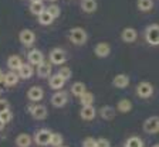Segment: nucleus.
I'll return each instance as SVG.
<instances>
[{
  "label": "nucleus",
  "mask_w": 159,
  "mask_h": 147,
  "mask_svg": "<svg viewBox=\"0 0 159 147\" xmlns=\"http://www.w3.org/2000/svg\"><path fill=\"white\" fill-rule=\"evenodd\" d=\"M78 99H80L81 106H91V105L94 103V95L88 91H85L81 96H78Z\"/></svg>",
  "instance_id": "obj_29"
},
{
  "label": "nucleus",
  "mask_w": 159,
  "mask_h": 147,
  "mask_svg": "<svg viewBox=\"0 0 159 147\" xmlns=\"http://www.w3.org/2000/svg\"><path fill=\"white\" fill-rule=\"evenodd\" d=\"M4 126H6V123H4V122L2 120V119H0V132H2V130L4 129Z\"/></svg>",
  "instance_id": "obj_39"
},
{
  "label": "nucleus",
  "mask_w": 159,
  "mask_h": 147,
  "mask_svg": "<svg viewBox=\"0 0 159 147\" xmlns=\"http://www.w3.org/2000/svg\"><path fill=\"white\" fill-rule=\"evenodd\" d=\"M51 133L53 132L50 130V129H39L36 130L34 133V143L40 147H46V146H50V137H51Z\"/></svg>",
  "instance_id": "obj_4"
},
{
  "label": "nucleus",
  "mask_w": 159,
  "mask_h": 147,
  "mask_svg": "<svg viewBox=\"0 0 159 147\" xmlns=\"http://www.w3.org/2000/svg\"><path fill=\"white\" fill-rule=\"evenodd\" d=\"M97 7H98V3L97 0H81V10L87 14H91L94 11H97Z\"/></svg>",
  "instance_id": "obj_22"
},
{
  "label": "nucleus",
  "mask_w": 159,
  "mask_h": 147,
  "mask_svg": "<svg viewBox=\"0 0 159 147\" xmlns=\"http://www.w3.org/2000/svg\"><path fill=\"white\" fill-rule=\"evenodd\" d=\"M0 119L4 122V123H10V122L13 120V113L10 112V109L9 110H6V112H3V113H0Z\"/></svg>",
  "instance_id": "obj_35"
},
{
  "label": "nucleus",
  "mask_w": 159,
  "mask_h": 147,
  "mask_svg": "<svg viewBox=\"0 0 159 147\" xmlns=\"http://www.w3.org/2000/svg\"><path fill=\"white\" fill-rule=\"evenodd\" d=\"M85 91H87V86H85L84 82L77 81V82H74L73 85H71V93H73L74 96H77V98L83 95Z\"/></svg>",
  "instance_id": "obj_26"
},
{
  "label": "nucleus",
  "mask_w": 159,
  "mask_h": 147,
  "mask_svg": "<svg viewBox=\"0 0 159 147\" xmlns=\"http://www.w3.org/2000/svg\"><path fill=\"white\" fill-rule=\"evenodd\" d=\"M136 7L139 11H151L153 9V0H136Z\"/></svg>",
  "instance_id": "obj_28"
},
{
  "label": "nucleus",
  "mask_w": 159,
  "mask_h": 147,
  "mask_svg": "<svg viewBox=\"0 0 159 147\" xmlns=\"http://www.w3.org/2000/svg\"><path fill=\"white\" fill-rule=\"evenodd\" d=\"M60 147H67V146H60Z\"/></svg>",
  "instance_id": "obj_43"
},
{
  "label": "nucleus",
  "mask_w": 159,
  "mask_h": 147,
  "mask_svg": "<svg viewBox=\"0 0 159 147\" xmlns=\"http://www.w3.org/2000/svg\"><path fill=\"white\" fill-rule=\"evenodd\" d=\"M145 40L149 45H159V24H149L145 28Z\"/></svg>",
  "instance_id": "obj_3"
},
{
  "label": "nucleus",
  "mask_w": 159,
  "mask_h": 147,
  "mask_svg": "<svg viewBox=\"0 0 159 147\" xmlns=\"http://www.w3.org/2000/svg\"><path fill=\"white\" fill-rule=\"evenodd\" d=\"M129 81H131V79H129V76L126 75V74H118V75L114 76L112 85L118 89H125L126 86L129 85Z\"/></svg>",
  "instance_id": "obj_17"
},
{
  "label": "nucleus",
  "mask_w": 159,
  "mask_h": 147,
  "mask_svg": "<svg viewBox=\"0 0 159 147\" xmlns=\"http://www.w3.org/2000/svg\"><path fill=\"white\" fill-rule=\"evenodd\" d=\"M67 102H68V95H67V92H64L63 89L57 91L51 96V105H53L54 108H63V106H66Z\"/></svg>",
  "instance_id": "obj_9"
},
{
  "label": "nucleus",
  "mask_w": 159,
  "mask_h": 147,
  "mask_svg": "<svg viewBox=\"0 0 159 147\" xmlns=\"http://www.w3.org/2000/svg\"><path fill=\"white\" fill-rule=\"evenodd\" d=\"M44 10H46V6L43 4V2H31V4H30V13L34 16H39Z\"/></svg>",
  "instance_id": "obj_30"
},
{
  "label": "nucleus",
  "mask_w": 159,
  "mask_h": 147,
  "mask_svg": "<svg viewBox=\"0 0 159 147\" xmlns=\"http://www.w3.org/2000/svg\"><path fill=\"white\" fill-rule=\"evenodd\" d=\"M143 146H145V143L139 136H131L124 143V147H143Z\"/></svg>",
  "instance_id": "obj_25"
},
{
  "label": "nucleus",
  "mask_w": 159,
  "mask_h": 147,
  "mask_svg": "<svg viewBox=\"0 0 159 147\" xmlns=\"http://www.w3.org/2000/svg\"><path fill=\"white\" fill-rule=\"evenodd\" d=\"M81 147H97V139L88 136V137H85L83 140V143H81Z\"/></svg>",
  "instance_id": "obj_34"
},
{
  "label": "nucleus",
  "mask_w": 159,
  "mask_h": 147,
  "mask_svg": "<svg viewBox=\"0 0 159 147\" xmlns=\"http://www.w3.org/2000/svg\"><path fill=\"white\" fill-rule=\"evenodd\" d=\"M58 75H61L66 81H68L70 78H71V75H73V71H71V68H68V67H61V68L58 69V72H57Z\"/></svg>",
  "instance_id": "obj_32"
},
{
  "label": "nucleus",
  "mask_w": 159,
  "mask_h": 147,
  "mask_svg": "<svg viewBox=\"0 0 159 147\" xmlns=\"http://www.w3.org/2000/svg\"><path fill=\"white\" fill-rule=\"evenodd\" d=\"M3 79H4V72L0 69V84H3Z\"/></svg>",
  "instance_id": "obj_38"
},
{
  "label": "nucleus",
  "mask_w": 159,
  "mask_h": 147,
  "mask_svg": "<svg viewBox=\"0 0 159 147\" xmlns=\"http://www.w3.org/2000/svg\"><path fill=\"white\" fill-rule=\"evenodd\" d=\"M152 147H159V144H155V146H152Z\"/></svg>",
  "instance_id": "obj_42"
},
{
  "label": "nucleus",
  "mask_w": 159,
  "mask_h": 147,
  "mask_svg": "<svg viewBox=\"0 0 159 147\" xmlns=\"http://www.w3.org/2000/svg\"><path fill=\"white\" fill-rule=\"evenodd\" d=\"M20 78H19V74H17L16 71H9L4 74V85L9 86V88H11V86H16L17 84H19Z\"/></svg>",
  "instance_id": "obj_18"
},
{
  "label": "nucleus",
  "mask_w": 159,
  "mask_h": 147,
  "mask_svg": "<svg viewBox=\"0 0 159 147\" xmlns=\"http://www.w3.org/2000/svg\"><path fill=\"white\" fill-rule=\"evenodd\" d=\"M19 40L24 47H31L36 43V34H34V31H31V30L24 28L19 33Z\"/></svg>",
  "instance_id": "obj_8"
},
{
  "label": "nucleus",
  "mask_w": 159,
  "mask_h": 147,
  "mask_svg": "<svg viewBox=\"0 0 159 147\" xmlns=\"http://www.w3.org/2000/svg\"><path fill=\"white\" fill-rule=\"evenodd\" d=\"M9 109H10L9 101H6V99H0V113H3V112L9 110Z\"/></svg>",
  "instance_id": "obj_37"
},
{
  "label": "nucleus",
  "mask_w": 159,
  "mask_h": 147,
  "mask_svg": "<svg viewBox=\"0 0 159 147\" xmlns=\"http://www.w3.org/2000/svg\"><path fill=\"white\" fill-rule=\"evenodd\" d=\"M66 61H67V54L63 48L56 47V48H53L50 51V62L53 65H61Z\"/></svg>",
  "instance_id": "obj_7"
},
{
  "label": "nucleus",
  "mask_w": 159,
  "mask_h": 147,
  "mask_svg": "<svg viewBox=\"0 0 159 147\" xmlns=\"http://www.w3.org/2000/svg\"><path fill=\"white\" fill-rule=\"evenodd\" d=\"M121 38H122L124 43H134V41H136V38H138V33H136V30L134 28V27H125V28L122 30V33H121Z\"/></svg>",
  "instance_id": "obj_12"
},
{
  "label": "nucleus",
  "mask_w": 159,
  "mask_h": 147,
  "mask_svg": "<svg viewBox=\"0 0 159 147\" xmlns=\"http://www.w3.org/2000/svg\"><path fill=\"white\" fill-rule=\"evenodd\" d=\"M64 143V137L60 133H51V137H50V146L51 147H60L63 146Z\"/></svg>",
  "instance_id": "obj_31"
},
{
  "label": "nucleus",
  "mask_w": 159,
  "mask_h": 147,
  "mask_svg": "<svg viewBox=\"0 0 159 147\" xmlns=\"http://www.w3.org/2000/svg\"><path fill=\"white\" fill-rule=\"evenodd\" d=\"M95 115H97V110L93 105H91V106H81V109H80V118L85 122L94 120Z\"/></svg>",
  "instance_id": "obj_13"
},
{
  "label": "nucleus",
  "mask_w": 159,
  "mask_h": 147,
  "mask_svg": "<svg viewBox=\"0 0 159 147\" xmlns=\"http://www.w3.org/2000/svg\"><path fill=\"white\" fill-rule=\"evenodd\" d=\"M115 113H116V109L112 108V106H102V108L99 109V116L104 119V120H112L115 118Z\"/></svg>",
  "instance_id": "obj_20"
},
{
  "label": "nucleus",
  "mask_w": 159,
  "mask_h": 147,
  "mask_svg": "<svg viewBox=\"0 0 159 147\" xmlns=\"http://www.w3.org/2000/svg\"><path fill=\"white\" fill-rule=\"evenodd\" d=\"M27 112H29V113L33 116V119H36V120H44V119L47 118V115H48V110H47L46 106H44V105H39V103H36V102H33V103H30L29 106H27Z\"/></svg>",
  "instance_id": "obj_2"
},
{
  "label": "nucleus",
  "mask_w": 159,
  "mask_h": 147,
  "mask_svg": "<svg viewBox=\"0 0 159 147\" xmlns=\"http://www.w3.org/2000/svg\"><path fill=\"white\" fill-rule=\"evenodd\" d=\"M48 2H51V3H53V2H57V0H48Z\"/></svg>",
  "instance_id": "obj_41"
},
{
  "label": "nucleus",
  "mask_w": 159,
  "mask_h": 147,
  "mask_svg": "<svg viewBox=\"0 0 159 147\" xmlns=\"http://www.w3.org/2000/svg\"><path fill=\"white\" fill-rule=\"evenodd\" d=\"M37 20H39V23L41 24V26H50L56 19H54L47 10H44L43 13H40L39 16H37Z\"/></svg>",
  "instance_id": "obj_27"
},
{
  "label": "nucleus",
  "mask_w": 159,
  "mask_h": 147,
  "mask_svg": "<svg viewBox=\"0 0 159 147\" xmlns=\"http://www.w3.org/2000/svg\"><path fill=\"white\" fill-rule=\"evenodd\" d=\"M66 82H67V81L63 78V76L58 75V74H56V75H51V76H50L48 85H50V88L54 89V91H60V89L64 88Z\"/></svg>",
  "instance_id": "obj_16"
},
{
  "label": "nucleus",
  "mask_w": 159,
  "mask_h": 147,
  "mask_svg": "<svg viewBox=\"0 0 159 147\" xmlns=\"http://www.w3.org/2000/svg\"><path fill=\"white\" fill-rule=\"evenodd\" d=\"M152 93H153V85L151 84V82L142 81L136 85V95H138L139 98L148 99V98L152 96Z\"/></svg>",
  "instance_id": "obj_6"
},
{
  "label": "nucleus",
  "mask_w": 159,
  "mask_h": 147,
  "mask_svg": "<svg viewBox=\"0 0 159 147\" xmlns=\"http://www.w3.org/2000/svg\"><path fill=\"white\" fill-rule=\"evenodd\" d=\"M14 143H16L17 147H30L31 143H33V139H31V136L27 133H20L16 137Z\"/></svg>",
  "instance_id": "obj_21"
},
{
  "label": "nucleus",
  "mask_w": 159,
  "mask_h": 147,
  "mask_svg": "<svg viewBox=\"0 0 159 147\" xmlns=\"http://www.w3.org/2000/svg\"><path fill=\"white\" fill-rule=\"evenodd\" d=\"M31 2H43V0H31Z\"/></svg>",
  "instance_id": "obj_40"
},
{
  "label": "nucleus",
  "mask_w": 159,
  "mask_h": 147,
  "mask_svg": "<svg viewBox=\"0 0 159 147\" xmlns=\"http://www.w3.org/2000/svg\"><path fill=\"white\" fill-rule=\"evenodd\" d=\"M94 54L98 58H107L111 54V45L108 43H98L94 47Z\"/></svg>",
  "instance_id": "obj_14"
},
{
  "label": "nucleus",
  "mask_w": 159,
  "mask_h": 147,
  "mask_svg": "<svg viewBox=\"0 0 159 147\" xmlns=\"http://www.w3.org/2000/svg\"><path fill=\"white\" fill-rule=\"evenodd\" d=\"M17 74H19V78L20 79H30L31 76L34 75L33 65H31V64H23V65L19 68Z\"/></svg>",
  "instance_id": "obj_19"
},
{
  "label": "nucleus",
  "mask_w": 159,
  "mask_h": 147,
  "mask_svg": "<svg viewBox=\"0 0 159 147\" xmlns=\"http://www.w3.org/2000/svg\"><path fill=\"white\" fill-rule=\"evenodd\" d=\"M46 10L54 17V19H57V17L60 16V13H61V11H60V7L57 6V4H50L48 7H46Z\"/></svg>",
  "instance_id": "obj_33"
},
{
  "label": "nucleus",
  "mask_w": 159,
  "mask_h": 147,
  "mask_svg": "<svg viewBox=\"0 0 159 147\" xmlns=\"http://www.w3.org/2000/svg\"><path fill=\"white\" fill-rule=\"evenodd\" d=\"M27 59H29V64H31V65H39V64H41V62L44 61V55L43 52L40 51V50L34 48L31 50V51L29 52V55H27Z\"/></svg>",
  "instance_id": "obj_15"
},
{
  "label": "nucleus",
  "mask_w": 159,
  "mask_h": 147,
  "mask_svg": "<svg viewBox=\"0 0 159 147\" xmlns=\"http://www.w3.org/2000/svg\"><path fill=\"white\" fill-rule=\"evenodd\" d=\"M116 110L119 113H128V112L132 110V102L129 99H121L116 103Z\"/></svg>",
  "instance_id": "obj_24"
},
{
  "label": "nucleus",
  "mask_w": 159,
  "mask_h": 147,
  "mask_svg": "<svg viewBox=\"0 0 159 147\" xmlns=\"http://www.w3.org/2000/svg\"><path fill=\"white\" fill-rule=\"evenodd\" d=\"M142 129L148 134H156L159 133V116H151L145 119L142 124Z\"/></svg>",
  "instance_id": "obj_5"
},
{
  "label": "nucleus",
  "mask_w": 159,
  "mask_h": 147,
  "mask_svg": "<svg viewBox=\"0 0 159 147\" xmlns=\"http://www.w3.org/2000/svg\"><path fill=\"white\" fill-rule=\"evenodd\" d=\"M51 72H53V65L50 64V62H46L43 61L41 64H39L36 68V74L39 78L44 79V78H48L51 75Z\"/></svg>",
  "instance_id": "obj_10"
},
{
  "label": "nucleus",
  "mask_w": 159,
  "mask_h": 147,
  "mask_svg": "<svg viewBox=\"0 0 159 147\" xmlns=\"http://www.w3.org/2000/svg\"><path fill=\"white\" fill-rule=\"evenodd\" d=\"M68 38L74 45H84L88 40V34L83 27H73L68 33Z\"/></svg>",
  "instance_id": "obj_1"
},
{
  "label": "nucleus",
  "mask_w": 159,
  "mask_h": 147,
  "mask_svg": "<svg viewBox=\"0 0 159 147\" xmlns=\"http://www.w3.org/2000/svg\"><path fill=\"white\" fill-rule=\"evenodd\" d=\"M27 98H29V101L39 103V102L43 101V98H44V91L40 88V86H31V88L27 91Z\"/></svg>",
  "instance_id": "obj_11"
},
{
  "label": "nucleus",
  "mask_w": 159,
  "mask_h": 147,
  "mask_svg": "<svg viewBox=\"0 0 159 147\" xmlns=\"http://www.w3.org/2000/svg\"><path fill=\"white\" fill-rule=\"evenodd\" d=\"M23 65V61L19 55H10L7 58V67H9L10 71H19V68Z\"/></svg>",
  "instance_id": "obj_23"
},
{
  "label": "nucleus",
  "mask_w": 159,
  "mask_h": 147,
  "mask_svg": "<svg viewBox=\"0 0 159 147\" xmlns=\"http://www.w3.org/2000/svg\"><path fill=\"white\" fill-rule=\"evenodd\" d=\"M97 147H111V141L105 137L97 139Z\"/></svg>",
  "instance_id": "obj_36"
}]
</instances>
